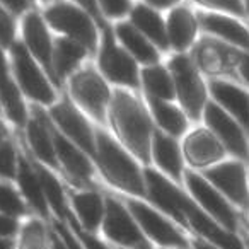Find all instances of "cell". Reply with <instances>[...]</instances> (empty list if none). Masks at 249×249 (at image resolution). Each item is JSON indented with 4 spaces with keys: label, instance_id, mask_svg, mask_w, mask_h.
<instances>
[{
    "label": "cell",
    "instance_id": "cell-1",
    "mask_svg": "<svg viewBox=\"0 0 249 249\" xmlns=\"http://www.w3.org/2000/svg\"><path fill=\"white\" fill-rule=\"evenodd\" d=\"M147 200L176 222L188 235L203 239L220 249H244L239 234L224 229L213 220L179 184L160 174L156 167H143Z\"/></svg>",
    "mask_w": 249,
    "mask_h": 249
},
{
    "label": "cell",
    "instance_id": "cell-2",
    "mask_svg": "<svg viewBox=\"0 0 249 249\" xmlns=\"http://www.w3.org/2000/svg\"><path fill=\"white\" fill-rule=\"evenodd\" d=\"M111 135L143 167L150 166V147L156 124L145 101L137 90L114 87L107 109Z\"/></svg>",
    "mask_w": 249,
    "mask_h": 249
},
{
    "label": "cell",
    "instance_id": "cell-3",
    "mask_svg": "<svg viewBox=\"0 0 249 249\" xmlns=\"http://www.w3.org/2000/svg\"><path fill=\"white\" fill-rule=\"evenodd\" d=\"M94 166L107 184L121 195L147 200L143 166L104 126L96 124Z\"/></svg>",
    "mask_w": 249,
    "mask_h": 249
},
{
    "label": "cell",
    "instance_id": "cell-4",
    "mask_svg": "<svg viewBox=\"0 0 249 249\" xmlns=\"http://www.w3.org/2000/svg\"><path fill=\"white\" fill-rule=\"evenodd\" d=\"M63 92L92 123L97 126H106L113 89L90 58L67 79Z\"/></svg>",
    "mask_w": 249,
    "mask_h": 249
},
{
    "label": "cell",
    "instance_id": "cell-5",
    "mask_svg": "<svg viewBox=\"0 0 249 249\" xmlns=\"http://www.w3.org/2000/svg\"><path fill=\"white\" fill-rule=\"evenodd\" d=\"M39 11L53 35L79 43L90 56H96L101 41V28L89 12L70 0H55Z\"/></svg>",
    "mask_w": 249,
    "mask_h": 249
},
{
    "label": "cell",
    "instance_id": "cell-6",
    "mask_svg": "<svg viewBox=\"0 0 249 249\" xmlns=\"http://www.w3.org/2000/svg\"><path fill=\"white\" fill-rule=\"evenodd\" d=\"M9 60L16 86L26 103L41 107H50L53 103H56L62 90L55 86L46 70L29 55L21 41L9 50Z\"/></svg>",
    "mask_w": 249,
    "mask_h": 249
},
{
    "label": "cell",
    "instance_id": "cell-7",
    "mask_svg": "<svg viewBox=\"0 0 249 249\" xmlns=\"http://www.w3.org/2000/svg\"><path fill=\"white\" fill-rule=\"evenodd\" d=\"M174 82V92L179 107L190 121H200L208 97V84L205 82L193 56L188 53H174L167 62Z\"/></svg>",
    "mask_w": 249,
    "mask_h": 249
},
{
    "label": "cell",
    "instance_id": "cell-8",
    "mask_svg": "<svg viewBox=\"0 0 249 249\" xmlns=\"http://www.w3.org/2000/svg\"><path fill=\"white\" fill-rule=\"evenodd\" d=\"M96 58L97 70L111 86L130 90L140 89V65L118 43L111 24H106L101 29V41Z\"/></svg>",
    "mask_w": 249,
    "mask_h": 249
},
{
    "label": "cell",
    "instance_id": "cell-9",
    "mask_svg": "<svg viewBox=\"0 0 249 249\" xmlns=\"http://www.w3.org/2000/svg\"><path fill=\"white\" fill-rule=\"evenodd\" d=\"M120 198L133 215L143 235L154 246H159V248H190L191 246L186 232L176 222L171 220L164 212L154 207L149 200L126 196V195H121Z\"/></svg>",
    "mask_w": 249,
    "mask_h": 249
},
{
    "label": "cell",
    "instance_id": "cell-10",
    "mask_svg": "<svg viewBox=\"0 0 249 249\" xmlns=\"http://www.w3.org/2000/svg\"><path fill=\"white\" fill-rule=\"evenodd\" d=\"M46 113H48L53 126L65 139L75 143L84 154H87L94 162V157H96V126L72 103V99L65 92H62L56 103L46 107Z\"/></svg>",
    "mask_w": 249,
    "mask_h": 249
},
{
    "label": "cell",
    "instance_id": "cell-11",
    "mask_svg": "<svg viewBox=\"0 0 249 249\" xmlns=\"http://www.w3.org/2000/svg\"><path fill=\"white\" fill-rule=\"evenodd\" d=\"M99 232L103 241L116 246L114 249H149L154 244L143 235L133 215L120 196L106 195V210Z\"/></svg>",
    "mask_w": 249,
    "mask_h": 249
},
{
    "label": "cell",
    "instance_id": "cell-12",
    "mask_svg": "<svg viewBox=\"0 0 249 249\" xmlns=\"http://www.w3.org/2000/svg\"><path fill=\"white\" fill-rule=\"evenodd\" d=\"M18 133V139L24 150L35 160L43 166L58 173V162L55 154V140H53V124L46 107L29 104V113L26 124Z\"/></svg>",
    "mask_w": 249,
    "mask_h": 249
},
{
    "label": "cell",
    "instance_id": "cell-13",
    "mask_svg": "<svg viewBox=\"0 0 249 249\" xmlns=\"http://www.w3.org/2000/svg\"><path fill=\"white\" fill-rule=\"evenodd\" d=\"M183 184L186 188L188 195L213 218L217 224L224 229L237 234L241 222H239V212L227 201V198L220 193L215 186H212L203 174L188 167L184 171Z\"/></svg>",
    "mask_w": 249,
    "mask_h": 249
},
{
    "label": "cell",
    "instance_id": "cell-14",
    "mask_svg": "<svg viewBox=\"0 0 249 249\" xmlns=\"http://www.w3.org/2000/svg\"><path fill=\"white\" fill-rule=\"evenodd\" d=\"M203 178L215 186L239 212L249 208V171L244 160L225 159L201 171Z\"/></svg>",
    "mask_w": 249,
    "mask_h": 249
},
{
    "label": "cell",
    "instance_id": "cell-15",
    "mask_svg": "<svg viewBox=\"0 0 249 249\" xmlns=\"http://www.w3.org/2000/svg\"><path fill=\"white\" fill-rule=\"evenodd\" d=\"M53 124V123H52ZM53 140H55V154L58 162V174L69 188L87 190L94 188V162L87 154H84L75 143L62 135L53 126Z\"/></svg>",
    "mask_w": 249,
    "mask_h": 249
},
{
    "label": "cell",
    "instance_id": "cell-16",
    "mask_svg": "<svg viewBox=\"0 0 249 249\" xmlns=\"http://www.w3.org/2000/svg\"><path fill=\"white\" fill-rule=\"evenodd\" d=\"M53 39H55V35L48 28L39 9H29L26 14H22L19 18V41L28 50L29 55L46 70V73L52 77V80Z\"/></svg>",
    "mask_w": 249,
    "mask_h": 249
},
{
    "label": "cell",
    "instance_id": "cell-17",
    "mask_svg": "<svg viewBox=\"0 0 249 249\" xmlns=\"http://www.w3.org/2000/svg\"><path fill=\"white\" fill-rule=\"evenodd\" d=\"M203 120L205 126L217 137L222 142V145L225 147L229 154L234 159L249 160V137L244 132L241 124L234 120L229 113H225L218 104H215L213 101H208L207 106L203 109Z\"/></svg>",
    "mask_w": 249,
    "mask_h": 249
},
{
    "label": "cell",
    "instance_id": "cell-18",
    "mask_svg": "<svg viewBox=\"0 0 249 249\" xmlns=\"http://www.w3.org/2000/svg\"><path fill=\"white\" fill-rule=\"evenodd\" d=\"M181 150H183L184 164H188L190 169L198 173L222 162L229 156L220 140L205 124L184 133Z\"/></svg>",
    "mask_w": 249,
    "mask_h": 249
},
{
    "label": "cell",
    "instance_id": "cell-19",
    "mask_svg": "<svg viewBox=\"0 0 249 249\" xmlns=\"http://www.w3.org/2000/svg\"><path fill=\"white\" fill-rule=\"evenodd\" d=\"M69 195L70 215L67 220H72L87 234L96 235L101 229L106 210V196L96 191L94 188L75 190L67 186Z\"/></svg>",
    "mask_w": 249,
    "mask_h": 249
},
{
    "label": "cell",
    "instance_id": "cell-20",
    "mask_svg": "<svg viewBox=\"0 0 249 249\" xmlns=\"http://www.w3.org/2000/svg\"><path fill=\"white\" fill-rule=\"evenodd\" d=\"M21 143V142H19ZM14 184L18 186L21 196L28 203L29 210L33 215L45 222L52 220V212H50L48 201H46L45 191L41 186V179H39L38 169L35 166V160L31 159L24 147L21 145V157H19V166L18 173L14 178Z\"/></svg>",
    "mask_w": 249,
    "mask_h": 249
},
{
    "label": "cell",
    "instance_id": "cell-21",
    "mask_svg": "<svg viewBox=\"0 0 249 249\" xmlns=\"http://www.w3.org/2000/svg\"><path fill=\"white\" fill-rule=\"evenodd\" d=\"M196 18L201 31L213 36L220 43L249 53V29L239 18L212 11L196 12Z\"/></svg>",
    "mask_w": 249,
    "mask_h": 249
},
{
    "label": "cell",
    "instance_id": "cell-22",
    "mask_svg": "<svg viewBox=\"0 0 249 249\" xmlns=\"http://www.w3.org/2000/svg\"><path fill=\"white\" fill-rule=\"evenodd\" d=\"M152 164L160 174L169 178L173 183L179 186L183 184L186 164H184L179 140L157 128L154 130L152 147H150V166Z\"/></svg>",
    "mask_w": 249,
    "mask_h": 249
},
{
    "label": "cell",
    "instance_id": "cell-23",
    "mask_svg": "<svg viewBox=\"0 0 249 249\" xmlns=\"http://www.w3.org/2000/svg\"><path fill=\"white\" fill-rule=\"evenodd\" d=\"M0 101L4 106V114L16 132H21L26 124L29 113V104L19 92L16 80L12 77L9 52L0 46Z\"/></svg>",
    "mask_w": 249,
    "mask_h": 249
},
{
    "label": "cell",
    "instance_id": "cell-24",
    "mask_svg": "<svg viewBox=\"0 0 249 249\" xmlns=\"http://www.w3.org/2000/svg\"><path fill=\"white\" fill-rule=\"evenodd\" d=\"M208 96L215 104L229 113L249 137V92L225 79H213L208 84Z\"/></svg>",
    "mask_w": 249,
    "mask_h": 249
},
{
    "label": "cell",
    "instance_id": "cell-25",
    "mask_svg": "<svg viewBox=\"0 0 249 249\" xmlns=\"http://www.w3.org/2000/svg\"><path fill=\"white\" fill-rule=\"evenodd\" d=\"M164 19H166L169 50L174 53H188V50L196 41L198 31H200L196 14L188 5L179 4L167 11V16Z\"/></svg>",
    "mask_w": 249,
    "mask_h": 249
},
{
    "label": "cell",
    "instance_id": "cell-26",
    "mask_svg": "<svg viewBox=\"0 0 249 249\" xmlns=\"http://www.w3.org/2000/svg\"><path fill=\"white\" fill-rule=\"evenodd\" d=\"M90 58V53L82 45L72 41L63 36H55L53 39V55H52V70L53 82L63 92L67 79Z\"/></svg>",
    "mask_w": 249,
    "mask_h": 249
},
{
    "label": "cell",
    "instance_id": "cell-27",
    "mask_svg": "<svg viewBox=\"0 0 249 249\" xmlns=\"http://www.w3.org/2000/svg\"><path fill=\"white\" fill-rule=\"evenodd\" d=\"M113 26V33L116 36L118 43L123 46L130 55L135 58V62L140 67H149L160 63V52L128 21H118Z\"/></svg>",
    "mask_w": 249,
    "mask_h": 249
},
{
    "label": "cell",
    "instance_id": "cell-28",
    "mask_svg": "<svg viewBox=\"0 0 249 249\" xmlns=\"http://www.w3.org/2000/svg\"><path fill=\"white\" fill-rule=\"evenodd\" d=\"M128 19L160 53L169 52V43H167L166 33V19L159 11L149 7L147 4H133Z\"/></svg>",
    "mask_w": 249,
    "mask_h": 249
},
{
    "label": "cell",
    "instance_id": "cell-29",
    "mask_svg": "<svg viewBox=\"0 0 249 249\" xmlns=\"http://www.w3.org/2000/svg\"><path fill=\"white\" fill-rule=\"evenodd\" d=\"M145 104L150 111L154 124H157V130L174 139H179L188 132L190 120L179 107V104H174V101L154 99V97H145Z\"/></svg>",
    "mask_w": 249,
    "mask_h": 249
},
{
    "label": "cell",
    "instance_id": "cell-30",
    "mask_svg": "<svg viewBox=\"0 0 249 249\" xmlns=\"http://www.w3.org/2000/svg\"><path fill=\"white\" fill-rule=\"evenodd\" d=\"M140 89L145 97L154 99L174 101V82L167 65L156 63V65L140 67Z\"/></svg>",
    "mask_w": 249,
    "mask_h": 249
},
{
    "label": "cell",
    "instance_id": "cell-31",
    "mask_svg": "<svg viewBox=\"0 0 249 249\" xmlns=\"http://www.w3.org/2000/svg\"><path fill=\"white\" fill-rule=\"evenodd\" d=\"M18 249H52L48 234V222L38 217L24 220L18 237Z\"/></svg>",
    "mask_w": 249,
    "mask_h": 249
},
{
    "label": "cell",
    "instance_id": "cell-32",
    "mask_svg": "<svg viewBox=\"0 0 249 249\" xmlns=\"http://www.w3.org/2000/svg\"><path fill=\"white\" fill-rule=\"evenodd\" d=\"M0 213L12 215L21 220L33 217V212L29 210L28 203L21 196L14 181L0 179Z\"/></svg>",
    "mask_w": 249,
    "mask_h": 249
},
{
    "label": "cell",
    "instance_id": "cell-33",
    "mask_svg": "<svg viewBox=\"0 0 249 249\" xmlns=\"http://www.w3.org/2000/svg\"><path fill=\"white\" fill-rule=\"evenodd\" d=\"M19 157H21V143H19L18 133L0 142V179L14 181Z\"/></svg>",
    "mask_w": 249,
    "mask_h": 249
},
{
    "label": "cell",
    "instance_id": "cell-34",
    "mask_svg": "<svg viewBox=\"0 0 249 249\" xmlns=\"http://www.w3.org/2000/svg\"><path fill=\"white\" fill-rule=\"evenodd\" d=\"M19 41V18L0 5V46L11 50Z\"/></svg>",
    "mask_w": 249,
    "mask_h": 249
},
{
    "label": "cell",
    "instance_id": "cell-35",
    "mask_svg": "<svg viewBox=\"0 0 249 249\" xmlns=\"http://www.w3.org/2000/svg\"><path fill=\"white\" fill-rule=\"evenodd\" d=\"M97 7L104 22L111 24L128 18L133 4L132 0H97Z\"/></svg>",
    "mask_w": 249,
    "mask_h": 249
},
{
    "label": "cell",
    "instance_id": "cell-36",
    "mask_svg": "<svg viewBox=\"0 0 249 249\" xmlns=\"http://www.w3.org/2000/svg\"><path fill=\"white\" fill-rule=\"evenodd\" d=\"M203 11L222 12V14L244 18V0H193Z\"/></svg>",
    "mask_w": 249,
    "mask_h": 249
},
{
    "label": "cell",
    "instance_id": "cell-37",
    "mask_svg": "<svg viewBox=\"0 0 249 249\" xmlns=\"http://www.w3.org/2000/svg\"><path fill=\"white\" fill-rule=\"evenodd\" d=\"M67 224L70 225V229L73 231V234H75L77 237H79V241L82 242V246L86 249H111L109 246H107V242H104L103 239H97L96 235L84 232L82 229H80L79 225L75 224V222L67 220Z\"/></svg>",
    "mask_w": 249,
    "mask_h": 249
},
{
    "label": "cell",
    "instance_id": "cell-38",
    "mask_svg": "<svg viewBox=\"0 0 249 249\" xmlns=\"http://www.w3.org/2000/svg\"><path fill=\"white\" fill-rule=\"evenodd\" d=\"M22 224H24V220H21V218L0 213V237L18 239L19 232H21V229H22Z\"/></svg>",
    "mask_w": 249,
    "mask_h": 249
},
{
    "label": "cell",
    "instance_id": "cell-39",
    "mask_svg": "<svg viewBox=\"0 0 249 249\" xmlns=\"http://www.w3.org/2000/svg\"><path fill=\"white\" fill-rule=\"evenodd\" d=\"M50 224H52V227L63 237V241L67 242L69 249H86L82 246V242L79 241V237L73 234V231L70 229V225L67 224V222H60V220H56V218H52Z\"/></svg>",
    "mask_w": 249,
    "mask_h": 249
},
{
    "label": "cell",
    "instance_id": "cell-40",
    "mask_svg": "<svg viewBox=\"0 0 249 249\" xmlns=\"http://www.w3.org/2000/svg\"><path fill=\"white\" fill-rule=\"evenodd\" d=\"M234 70L239 73L242 82H246L249 86V53L248 52H241V50L235 52Z\"/></svg>",
    "mask_w": 249,
    "mask_h": 249
},
{
    "label": "cell",
    "instance_id": "cell-41",
    "mask_svg": "<svg viewBox=\"0 0 249 249\" xmlns=\"http://www.w3.org/2000/svg\"><path fill=\"white\" fill-rule=\"evenodd\" d=\"M70 2H73V4H77L79 7H82L84 11L89 12V14L92 16L94 19H96V22L99 24L101 29H103L104 26L107 24V22H104V19L101 18L99 7H97V0H70Z\"/></svg>",
    "mask_w": 249,
    "mask_h": 249
},
{
    "label": "cell",
    "instance_id": "cell-42",
    "mask_svg": "<svg viewBox=\"0 0 249 249\" xmlns=\"http://www.w3.org/2000/svg\"><path fill=\"white\" fill-rule=\"evenodd\" d=\"M0 5H4L5 9H9V11L18 16V18H21L29 9H33L29 0H0Z\"/></svg>",
    "mask_w": 249,
    "mask_h": 249
},
{
    "label": "cell",
    "instance_id": "cell-43",
    "mask_svg": "<svg viewBox=\"0 0 249 249\" xmlns=\"http://www.w3.org/2000/svg\"><path fill=\"white\" fill-rule=\"evenodd\" d=\"M143 4L156 9V11L162 12V11H171V9H174L176 5L183 4V0H143Z\"/></svg>",
    "mask_w": 249,
    "mask_h": 249
},
{
    "label": "cell",
    "instance_id": "cell-44",
    "mask_svg": "<svg viewBox=\"0 0 249 249\" xmlns=\"http://www.w3.org/2000/svg\"><path fill=\"white\" fill-rule=\"evenodd\" d=\"M48 234H50V246L52 249H69L67 242L63 241V237L52 227V224L48 222Z\"/></svg>",
    "mask_w": 249,
    "mask_h": 249
},
{
    "label": "cell",
    "instance_id": "cell-45",
    "mask_svg": "<svg viewBox=\"0 0 249 249\" xmlns=\"http://www.w3.org/2000/svg\"><path fill=\"white\" fill-rule=\"evenodd\" d=\"M16 135V130L11 123L7 121L5 116H0V142L5 139H11V137Z\"/></svg>",
    "mask_w": 249,
    "mask_h": 249
},
{
    "label": "cell",
    "instance_id": "cell-46",
    "mask_svg": "<svg viewBox=\"0 0 249 249\" xmlns=\"http://www.w3.org/2000/svg\"><path fill=\"white\" fill-rule=\"evenodd\" d=\"M190 244L193 249H220L218 246L212 244V242H207V241H203V239H196V237L190 239Z\"/></svg>",
    "mask_w": 249,
    "mask_h": 249
},
{
    "label": "cell",
    "instance_id": "cell-47",
    "mask_svg": "<svg viewBox=\"0 0 249 249\" xmlns=\"http://www.w3.org/2000/svg\"><path fill=\"white\" fill-rule=\"evenodd\" d=\"M0 249H18V239L0 237Z\"/></svg>",
    "mask_w": 249,
    "mask_h": 249
},
{
    "label": "cell",
    "instance_id": "cell-48",
    "mask_svg": "<svg viewBox=\"0 0 249 249\" xmlns=\"http://www.w3.org/2000/svg\"><path fill=\"white\" fill-rule=\"evenodd\" d=\"M237 234H239V237H241V241H242V246H244V249H249V231H248V229L239 227Z\"/></svg>",
    "mask_w": 249,
    "mask_h": 249
},
{
    "label": "cell",
    "instance_id": "cell-49",
    "mask_svg": "<svg viewBox=\"0 0 249 249\" xmlns=\"http://www.w3.org/2000/svg\"><path fill=\"white\" fill-rule=\"evenodd\" d=\"M29 2H31L33 7L43 9V7H46L48 4H52V2H55V0H29Z\"/></svg>",
    "mask_w": 249,
    "mask_h": 249
},
{
    "label": "cell",
    "instance_id": "cell-50",
    "mask_svg": "<svg viewBox=\"0 0 249 249\" xmlns=\"http://www.w3.org/2000/svg\"><path fill=\"white\" fill-rule=\"evenodd\" d=\"M244 16L249 18V0H244Z\"/></svg>",
    "mask_w": 249,
    "mask_h": 249
},
{
    "label": "cell",
    "instance_id": "cell-51",
    "mask_svg": "<svg viewBox=\"0 0 249 249\" xmlns=\"http://www.w3.org/2000/svg\"><path fill=\"white\" fill-rule=\"evenodd\" d=\"M0 116H5V114H4V106H2V101H0Z\"/></svg>",
    "mask_w": 249,
    "mask_h": 249
},
{
    "label": "cell",
    "instance_id": "cell-52",
    "mask_svg": "<svg viewBox=\"0 0 249 249\" xmlns=\"http://www.w3.org/2000/svg\"><path fill=\"white\" fill-rule=\"evenodd\" d=\"M159 249H193V248L190 246V248H159Z\"/></svg>",
    "mask_w": 249,
    "mask_h": 249
},
{
    "label": "cell",
    "instance_id": "cell-53",
    "mask_svg": "<svg viewBox=\"0 0 249 249\" xmlns=\"http://www.w3.org/2000/svg\"><path fill=\"white\" fill-rule=\"evenodd\" d=\"M248 212H249V208H248ZM248 224H249V215H248ZM248 231H249V229H248Z\"/></svg>",
    "mask_w": 249,
    "mask_h": 249
},
{
    "label": "cell",
    "instance_id": "cell-54",
    "mask_svg": "<svg viewBox=\"0 0 249 249\" xmlns=\"http://www.w3.org/2000/svg\"><path fill=\"white\" fill-rule=\"evenodd\" d=\"M137 249H142V248H137ZM149 249H156V248H149Z\"/></svg>",
    "mask_w": 249,
    "mask_h": 249
}]
</instances>
